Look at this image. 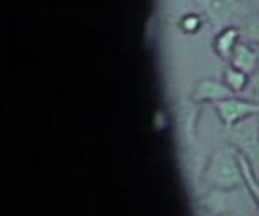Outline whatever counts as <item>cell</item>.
Segmentation results:
<instances>
[{
  "mask_svg": "<svg viewBox=\"0 0 259 216\" xmlns=\"http://www.w3.org/2000/svg\"><path fill=\"white\" fill-rule=\"evenodd\" d=\"M203 179L211 190H236L245 186L242 169V155L233 144L217 148L206 160Z\"/></svg>",
  "mask_w": 259,
  "mask_h": 216,
  "instance_id": "obj_1",
  "label": "cell"
},
{
  "mask_svg": "<svg viewBox=\"0 0 259 216\" xmlns=\"http://www.w3.org/2000/svg\"><path fill=\"white\" fill-rule=\"evenodd\" d=\"M229 141L236 151L249 160L254 171H259V115L240 122L229 129Z\"/></svg>",
  "mask_w": 259,
  "mask_h": 216,
  "instance_id": "obj_2",
  "label": "cell"
},
{
  "mask_svg": "<svg viewBox=\"0 0 259 216\" xmlns=\"http://www.w3.org/2000/svg\"><path fill=\"white\" fill-rule=\"evenodd\" d=\"M215 113H217L219 120L222 122V125L226 129H231V127L238 125L240 122L247 118H252V116L259 115V104L249 100L242 95V97H236V95H231V97L224 98V100L217 102L215 104Z\"/></svg>",
  "mask_w": 259,
  "mask_h": 216,
  "instance_id": "obj_3",
  "label": "cell"
},
{
  "mask_svg": "<svg viewBox=\"0 0 259 216\" xmlns=\"http://www.w3.org/2000/svg\"><path fill=\"white\" fill-rule=\"evenodd\" d=\"M203 18L213 27L222 28L231 25L242 13V0H192Z\"/></svg>",
  "mask_w": 259,
  "mask_h": 216,
  "instance_id": "obj_4",
  "label": "cell"
},
{
  "mask_svg": "<svg viewBox=\"0 0 259 216\" xmlns=\"http://www.w3.org/2000/svg\"><path fill=\"white\" fill-rule=\"evenodd\" d=\"M233 91L226 86L224 81H219V79L205 78L194 86L191 93V98L196 104H217V102L224 100V98L231 97Z\"/></svg>",
  "mask_w": 259,
  "mask_h": 216,
  "instance_id": "obj_5",
  "label": "cell"
},
{
  "mask_svg": "<svg viewBox=\"0 0 259 216\" xmlns=\"http://www.w3.org/2000/svg\"><path fill=\"white\" fill-rule=\"evenodd\" d=\"M242 28L235 27V25H226V27L219 28L217 34L213 37V53L217 55L221 60H231L233 53H235L236 46L242 42Z\"/></svg>",
  "mask_w": 259,
  "mask_h": 216,
  "instance_id": "obj_6",
  "label": "cell"
},
{
  "mask_svg": "<svg viewBox=\"0 0 259 216\" xmlns=\"http://www.w3.org/2000/svg\"><path fill=\"white\" fill-rule=\"evenodd\" d=\"M229 65L245 72V74L252 76L259 71V53L254 49V46L249 41H242L236 46L235 53H233L231 60H229Z\"/></svg>",
  "mask_w": 259,
  "mask_h": 216,
  "instance_id": "obj_7",
  "label": "cell"
},
{
  "mask_svg": "<svg viewBox=\"0 0 259 216\" xmlns=\"http://www.w3.org/2000/svg\"><path fill=\"white\" fill-rule=\"evenodd\" d=\"M198 105L192 98L187 102H180L177 105V122L180 129L184 141L191 144L194 141V130H196V118H198Z\"/></svg>",
  "mask_w": 259,
  "mask_h": 216,
  "instance_id": "obj_8",
  "label": "cell"
},
{
  "mask_svg": "<svg viewBox=\"0 0 259 216\" xmlns=\"http://www.w3.org/2000/svg\"><path fill=\"white\" fill-rule=\"evenodd\" d=\"M222 81H224L226 86L233 91V95H243L247 86H249L250 76L238 71V69H235L233 65H229V67L224 69V72H222Z\"/></svg>",
  "mask_w": 259,
  "mask_h": 216,
  "instance_id": "obj_9",
  "label": "cell"
},
{
  "mask_svg": "<svg viewBox=\"0 0 259 216\" xmlns=\"http://www.w3.org/2000/svg\"><path fill=\"white\" fill-rule=\"evenodd\" d=\"M242 169H243V179H245V188L249 190L250 197L256 202V207L259 211V176L254 171V167L249 164V160L242 156Z\"/></svg>",
  "mask_w": 259,
  "mask_h": 216,
  "instance_id": "obj_10",
  "label": "cell"
},
{
  "mask_svg": "<svg viewBox=\"0 0 259 216\" xmlns=\"http://www.w3.org/2000/svg\"><path fill=\"white\" fill-rule=\"evenodd\" d=\"M242 34L245 35V39L250 44L259 46V13H252L250 16L245 18Z\"/></svg>",
  "mask_w": 259,
  "mask_h": 216,
  "instance_id": "obj_11",
  "label": "cell"
},
{
  "mask_svg": "<svg viewBox=\"0 0 259 216\" xmlns=\"http://www.w3.org/2000/svg\"><path fill=\"white\" fill-rule=\"evenodd\" d=\"M201 25H203L201 13H189L185 16H182L180 21H178V27L185 34H196V32L201 30Z\"/></svg>",
  "mask_w": 259,
  "mask_h": 216,
  "instance_id": "obj_12",
  "label": "cell"
},
{
  "mask_svg": "<svg viewBox=\"0 0 259 216\" xmlns=\"http://www.w3.org/2000/svg\"><path fill=\"white\" fill-rule=\"evenodd\" d=\"M243 97L249 98V100H252V102H256V104H259V71L256 72V74L250 76L249 86H247Z\"/></svg>",
  "mask_w": 259,
  "mask_h": 216,
  "instance_id": "obj_13",
  "label": "cell"
},
{
  "mask_svg": "<svg viewBox=\"0 0 259 216\" xmlns=\"http://www.w3.org/2000/svg\"><path fill=\"white\" fill-rule=\"evenodd\" d=\"M250 4L254 6V9H256V13H259V0H250Z\"/></svg>",
  "mask_w": 259,
  "mask_h": 216,
  "instance_id": "obj_14",
  "label": "cell"
},
{
  "mask_svg": "<svg viewBox=\"0 0 259 216\" xmlns=\"http://www.w3.org/2000/svg\"><path fill=\"white\" fill-rule=\"evenodd\" d=\"M215 216H236V214H231V213H221V214H215Z\"/></svg>",
  "mask_w": 259,
  "mask_h": 216,
  "instance_id": "obj_15",
  "label": "cell"
},
{
  "mask_svg": "<svg viewBox=\"0 0 259 216\" xmlns=\"http://www.w3.org/2000/svg\"><path fill=\"white\" fill-rule=\"evenodd\" d=\"M242 2H250V0H242Z\"/></svg>",
  "mask_w": 259,
  "mask_h": 216,
  "instance_id": "obj_16",
  "label": "cell"
}]
</instances>
